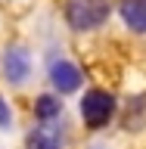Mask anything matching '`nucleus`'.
Instances as JSON below:
<instances>
[{"label":"nucleus","mask_w":146,"mask_h":149,"mask_svg":"<svg viewBox=\"0 0 146 149\" xmlns=\"http://www.w3.org/2000/svg\"><path fill=\"white\" fill-rule=\"evenodd\" d=\"M31 72V56H28L25 47H6L3 53V74H6L9 84H22Z\"/></svg>","instance_id":"obj_3"},{"label":"nucleus","mask_w":146,"mask_h":149,"mask_svg":"<svg viewBox=\"0 0 146 149\" xmlns=\"http://www.w3.org/2000/svg\"><path fill=\"white\" fill-rule=\"evenodd\" d=\"M50 81L59 93H75L81 87V72H78V65L68 62V59H59V62L50 65Z\"/></svg>","instance_id":"obj_4"},{"label":"nucleus","mask_w":146,"mask_h":149,"mask_svg":"<svg viewBox=\"0 0 146 149\" xmlns=\"http://www.w3.org/2000/svg\"><path fill=\"white\" fill-rule=\"evenodd\" d=\"M106 16H109V0H68L65 3V19L75 31L100 28Z\"/></svg>","instance_id":"obj_1"},{"label":"nucleus","mask_w":146,"mask_h":149,"mask_svg":"<svg viewBox=\"0 0 146 149\" xmlns=\"http://www.w3.org/2000/svg\"><path fill=\"white\" fill-rule=\"evenodd\" d=\"M118 13H121V19L128 22V28L146 34V0H121Z\"/></svg>","instance_id":"obj_5"},{"label":"nucleus","mask_w":146,"mask_h":149,"mask_svg":"<svg viewBox=\"0 0 146 149\" xmlns=\"http://www.w3.org/2000/svg\"><path fill=\"white\" fill-rule=\"evenodd\" d=\"M112 112H115V100H112V93L106 90H90L84 93L81 100V115L87 121V127H103V124H109Z\"/></svg>","instance_id":"obj_2"},{"label":"nucleus","mask_w":146,"mask_h":149,"mask_svg":"<svg viewBox=\"0 0 146 149\" xmlns=\"http://www.w3.org/2000/svg\"><path fill=\"white\" fill-rule=\"evenodd\" d=\"M28 149H62V143H59V137H56L53 130L37 127V130L28 134Z\"/></svg>","instance_id":"obj_7"},{"label":"nucleus","mask_w":146,"mask_h":149,"mask_svg":"<svg viewBox=\"0 0 146 149\" xmlns=\"http://www.w3.org/2000/svg\"><path fill=\"white\" fill-rule=\"evenodd\" d=\"M9 121H13L9 118V109H6V102L0 100V127H9Z\"/></svg>","instance_id":"obj_8"},{"label":"nucleus","mask_w":146,"mask_h":149,"mask_svg":"<svg viewBox=\"0 0 146 149\" xmlns=\"http://www.w3.org/2000/svg\"><path fill=\"white\" fill-rule=\"evenodd\" d=\"M34 112H37V118L44 121H56L59 118V112H62V106H59V100L56 96H50V93H44V96H37V102H34Z\"/></svg>","instance_id":"obj_6"}]
</instances>
